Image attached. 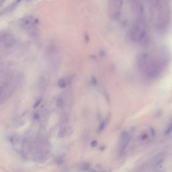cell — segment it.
<instances>
[{
  "mask_svg": "<svg viewBox=\"0 0 172 172\" xmlns=\"http://www.w3.org/2000/svg\"><path fill=\"white\" fill-rule=\"evenodd\" d=\"M91 168V165L89 163H83L81 164L79 167V170L80 172H86Z\"/></svg>",
  "mask_w": 172,
  "mask_h": 172,
  "instance_id": "11",
  "label": "cell"
},
{
  "mask_svg": "<svg viewBox=\"0 0 172 172\" xmlns=\"http://www.w3.org/2000/svg\"><path fill=\"white\" fill-rule=\"evenodd\" d=\"M165 153H159L155 155L151 160V164L153 167H157L161 164L163 161L165 160Z\"/></svg>",
  "mask_w": 172,
  "mask_h": 172,
  "instance_id": "8",
  "label": "cell"
},
{
  "mask_svg": "<svg viewBox=\"0 0 172 172\" xmlns=\"http://www.w3.org/2000/svg\"></svg>",
  "mask_w": 172,
  "mask_h": 172,
  "instance_id": "19",
  "label": "cell"
},
{
  "mask_svg": "<svg viewBox=\"0 0 172 172\" xmlns=\"http://www.w3.org/2000/svg\"><path fill=\"white\" fill-rule=\"evenodd\" d=\"M66 135H67L66 128H61V129L60 130V131H59V136H61V137H63V136H65Z\"/></svg>",
  "mask_w": 172,
  "mask_h": 172,
  "instance_id": "13",
  "label": "cell"
},
{
  "mask_svg": "<svg viewBox=\"0 0 172 172\" xmlns=\"http://www.w3.org/2000/svg\"><path fill=\"white\" fill-rule=\"evenodd\" d=\"M130 139H131V137L128 132L125 131L122 133L121 141L120 143V146H119V151H120L119 153H123L126 150V149L127 148V146L130 143Z\"/></svg>",
  "mask_w": 172,
  "mask_h": 172,
  "instance_id": "6",
  "label": "cell"
},
{
  "mask_svg": "<svg viewBox=\"0 0 172 172\" xmlns=\"http://www.w3.org/2000/svg\"><path fill=\"white\" fill-rule=\"evenodd\" d=\"M18 3V0H16L15 1H14L12 4H10V5L7 7V11H6L8 12V11H11L12 10H14L15 9V7L17 6Z\"/></svg>",
  "mask_w": 172,
  "mask_h": 172,
  "instance_id": "12",
  "label": "cell"
},
{
  "mask_svg": "<svg viewBox=\"0 0 172 172\" xmlns=\"http://www.w3.org/2000/svg\"><path fill=\"white\" fill-rule=\"evenodd\" d=\"M146 37V30L140 23L134 24L129 31V38L134 42H142Z\"/></svg>",
  "mask_w": 172,
  "mask_h": 172,
  "instance_id": "2",
  "label": "cell"
},
{
  "mask_svg": "<svg viewBox=\"0 0 172 172\" xmlns=\"http://www.w3.org/2000/svg\"><path fill=\"white\" fill-rule=\"evenodd\" d=\"M112 5V15L114 19L119 18L121 14L123 0H110Z\"/></svg>",
  "mask_w": 172,
  "mask_h": 172,
  "instance_id": "5",
  "label": "cell"
},
{
  "mask_svg": "<svg viewBox=\"0 0 172 172\" xmlns=\"http://www.w3.org/2000/svg\"><path fill=\"white\" fill-rule=\"evenodd\" d=\"M16 88V83L14 79L7 81L0 85V105L10 97Z\"/></svg>",
  "mask_w": 172,
  "mask_h": 172,
  "instance_id": "3",
  "label": "cell"
},
{
  "mask_svg": "<svg viewBox=\"0 0 172 172\" xmlns=\"http://www.w3.org/2000/svg\"><path fill=\"white\" fill-rule=\"evenodd\" d=\"M59 85L61 88H64L66 86V83H65V81L64 79H61V80L59 81Z\"/></svg>",
  "mask_w": 172,
  "mask_h": 172,
  "instance_id": "15",
  "label": "cell"
},
{
  "mask_svg": "<svg viewBox=\"0 0 172 172\" xmlns=\"http://www.w3.org/2000/svg\"><path fill=\"white\" fill-rule=\"evenodd\" d=\"M110 118H111V115H108L107 117L104 120L100 123V125H99V127H98V132H102L103 130L105 129V128L106 127V126L108 125V123L109 122V120H110Z\"/></svg>",
  "mask_w": 172,
  "mask_h": 172,
  "instance_id": "10",
  "label": "cell"
},
{
  "mask_svg": "<svg viewBox=\"0 0 172 172\" xmlns=\"http://www.w3.org/2000/svg\"><path fill=\"white\" fill-rule=\"evenodd\" d=\"M163 63L161 59H154L151 57L150 61L147 64L146 68L144 69L146 76L150 78H155L158 77L163 69Z\"/></svg>",
  "mask_w": 172,
  "mask_h": 172,
  "instance_id": "1",
  "label": "cell"
},
{
  "mask_svg": "<svg viewBox=\"0 0 172 172\" xmlns=\"http://www.w3.org/2000/svg\"><path fill=\"white\" fill-rule=\"evenodd\" d=\"M16 42V40L14 36L10 32H7V35L2 43L4 44L5 47L10 48L14 46Z\"/></svg>",
  "mask_w": 172,
  "mask_h": 172,
  "instance_id": "9",
  "label": "cell"
},
{
  "mask_svg": "<svg viewBox=\"0 0 172 172\" xmlns=\"http://www.w3.org/2000/svg\"><path fill=\"white\" fill-rule=\"evenodd\" d=\"M172 132V123L169 125V126L167 128V129H166L165 134L166 135H169Z\"/></svg>",
  "mask_w": 172,
  "mask_h": 172,
  "instance_id": "14",
  "label": "cell"
},
{
  "mask_svg": "<svg viewBox=\"0 0 172 172\" xmlns=\"http://www.w3.org/2000/svg\"><path fill=\"white\" fill-rule=\"evenodd\" d=\"M95 172V170H94V169H89V172Z\"/></svg>",
  "mask_w": 172,
  "mask_h": 172,
  "instance_id": "18",
  "label": "cell"
},
{
  "mask_svg": "<svg viewBox=\"0 0 172 172\" xmlns=\"http://www.w3.org/2000/svg\"><path fill=\"white\" fill-rule=\"evenodd\" d=\"M35 24V20L33 16H28L22 19L20 22V26L22 28L28 30Z\"/></svg>",
  "mask_w": 172,
  "mask_h": 172,
  "instance_id": "7",
  "label": "cell"
},
{
  "mask_svg": "<svg viewBox=\"0 0 172 172\" xmlns=\"http://www.w3.org/2000/svg\"><path fill=\"white\" fill-rule=\"evenodd\" d=\"M147 138H148V135L146 134H143V135L141 136V139H143V140H145Z\"/></svg>",
  "mask_w": 172,
  "mask_h": 172,
  "instance_id": "17",
  "label": "cell"
},
{
  "mask_svg": "<svg viewBox=\"0 0 172 172\" xmlns=\"http://www.w3.org/2000/svg\"><path fill=\"white\" fill-rule=\"evenodd\" d=\"M151 57V56L148 52L141 53L137 57L136 65H137V67H138V68H139V69L144 71V69L146 68L147 64L149 63V61H150Z\"/></svg>",
  "mask_w": 172,
  "mask_h": 172,
  "instance_id": "4",
  "label": "cell"
},
{
  "mask_svg": "<svg viewBox=\"0 0 172 172\" xmlns=\"http://www.w3.org/2000/svg\"><path fill=\"white\" fill-rule=\"evenodd\" d=\"M98 145V141H93L91 143V146L92 147H95Z\"/></svg>",
  "mask_w": 172,
  "mask_h": 172,
  "instance_id": "16",
  "label": "cell"
}]
</instances>
